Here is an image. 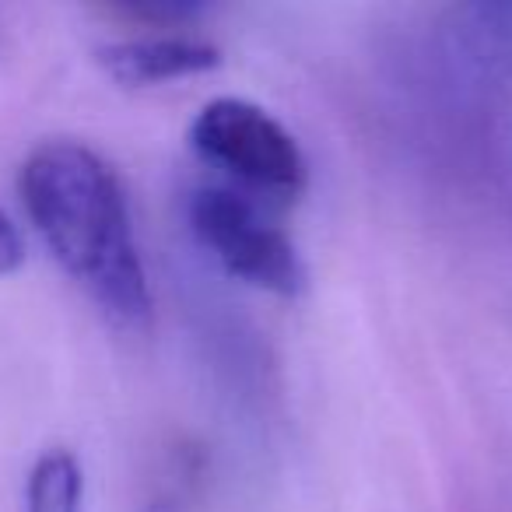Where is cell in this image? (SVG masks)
I'll use <instances>...</instances> for the list:
<instances>
[{"label": "cell", "mask_w": 512, "mask_h": 512, "mask_svg": "<svg viewBox=\"0 0 512 512\" xmlns=\"http://www.w3.org/2000/svg\"><path fill=\"white\" fill-rule=\"evenodd\" d=\"M456 18V36L470 60L491 71H512V4H477Z\"/></svg>", "instance_id": "obj_6"}, {"label": "cell", "mask_w": 512, "mask_h": 512, "mask_svg": "<svg viewBox=\"0 0 512 512\" xmlns=\"http://www.w3.org/2000/svg\"><path fill=\"white\" fill-rule=\"evenodd\" d=\"M186 214L200 246L235 281L285 299L306 288V264L285 228L271 218V207L225 183H207L190 193Z\"/></svg>", "instance_id": "obj_3"}, {"label": "cell", "mask_w": 512, "mask_h": 512, "mask_svg": "<svg viewBox=\"0 0 512 512\" xmlns=\"http://www.w3.org/2000/svg\"><path fill=\"white\" fill-rule=\"evenodd\" d=\"M95 64L123 88H151L207 74L221 64V50L197 36H141L95 50Z\"/></svg>", "instance_id": "obj_4"}, {"label": "cell", "mask_w": 512, "mask_h": 512, "mask_svg": "<svg viewBox=\"0 0 512 512\" xmlns=\"http://www.w3.org/2000/svg\"><path fill=\"white\" fill-rule=\"evenodd\" d=\"M22 264H25V239L15 221L0 211V278L15 274Z\"/></svg>", "instance_id": "obj_8"}, {"label": "cell", "mask_w": 512, "mask_h": 512, "mask_svg": "<svg viewBox=\"0 0 512 512\" xmlns=\"http://www.w3.org/2000/svg\"><path fill=\"white\" fill-rule=\"evenodd\" d=\"M85 470L71 449H46L25 481V512H81Z\"/></svg>", "instance_id": "obj_5"}, {"label": "cell", "mask_w": 512, "mask_h": 512, "mask_svg": "<svg viewBox=\"0 0 512 512\" xmlns=\"http://www.w3.org/2000/svg\"><path fill=\"white\" fill-rule=\"evenodd\" d=\"M190 148L228 179L225 186L264 207H285L302 197L309 165L299 141L264 106L221 95L197 109Z\"/></svg>", "instance_id": "obj_2"}, {"label": "cell", "mask_w": 512, "mask_h": 512, "mask_svg": "<svg viewBox=\"0 0 512 512\" xmlns=\"http://www.w3.org/2000/svg\"><path fill=\"white\" fill-rule=\"evenodd\" d=\"M120 11L144 25H186L204 15L207 4H197V0H127V4H120Z\"/></svg>", "instance_id": "obj_7"}, {"label": "cell", "mask_w": 512, "mask_h": 512, "mask_svg": "<svg viewBox=\"0 0 512 512\" xmlns=\"http://www.w3.org/2000/svg\"><path fill=\"white\" fill-rule=\"evenodd\" d=\"M18 193L39 239L88 299L116 327H148V271L113 165L81 141H46L25 158Z\"/></svg>", "instance_id": "obj_1"}]
</instances>
